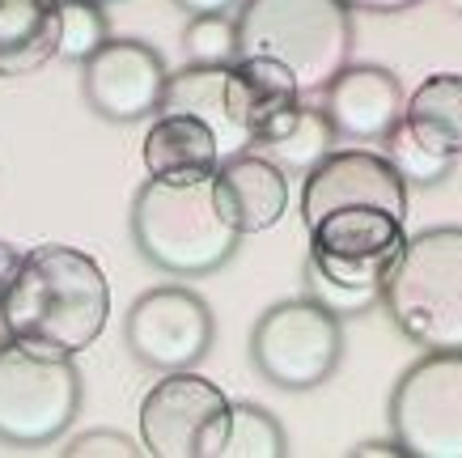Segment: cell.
I'll list each match as a JSON object with an SVG mask.
<instances>
[{"label":"cell","instance_id":"1","mask_svg":"<svg viewBox=\"0 0 462 458\" xmlns=\"http://www.w3.org/2000/svg\"><path fill=\"white\" fill-rule=\"evenodd\" d=\"M106 314H111L106 272L98 259L64 242L30 250L0 297V322L9 340L60 357H77L94 344L106 327Z\"/></svg>","mask_w":462,"mask_h":458},{"label":"cell","instance_id":"2","mask_svg":"<svg viewBox=\"0 0 462 458\" xmlns=\"http://www.w3.org/2000/svg\"><path fill=\"white\" fill-rule=\"evenodd\" d=\"M132 238L141 255L170 276H208L238 250V229L225 221L212 179H149L132 204Z\"/></svg>","mask_w":462,"mask_h":458},{"label":"cell","instance_id":"3","mask_svg":"<svg viewBox=\"0 0 462 458\" xmlns=\"http://www.w3.org/2000/svg\"><path fill=\"white\" fill-rule=\"evenodd\" d=\"M238 60H281L301 94H319L348 69L352 17L344 0H246L238 14Z\"/></svg>","mask_w":462,"mask_h":458},{"label":"cell","instance_id":"4","mask_svg":"<svg viewBox=\"0 0 462 458\" xmlns=\"http://www.w3.org/2000/svg\"><path fill=\"white\" fill-rule=\"evenodd\" d=\"M382 305L411 344L462 352V229L407 238L382 280Z\"/></svg>","mask_w":462,"mask_h":458},{"label":"cell","instance_id":"5","mask_svg":"<svg viewBox=\"0 0 462 458\" xmlns=\"http://www.w3.org/2000/svg\"><path fill=\"white\" fill-rule=\"evenodd\" d=\"M81 407V374L69 357L22 340L0 344V442L47 445L64 437Z\"/></svg>","mask_w":462,"mask_h":458},{"label":"cell","instance_id":"6","mask_svg":"<svg viewBox=\"0 0 462 458\" xmlns=\"http://www.w3.org/2000/svg\"><path fill=\"white\" fill-rule=\"evenodd\" d=\"M254 369L281 390H314L344 361V322L314 297L272 305L251 332Z\"/></svg>","mask_w":462,"mask_h":458},{"label":"cell","instance_id":"7","mask_svg":"<svg viewBox=\"0 0 462 458\" xmlns=\"http://www.w3.org/2000/svg\"><path fill=\"white\" fill-rule=\"evenodd\" d=\"M391 429L407 458H462V352H429L394 382Z\"/></svg>","mask_w":462,"mask_h":458},{"label":"cell","instance_id":"8","mask_svg":"<svg viewBox=\"0 0 462 458\" xmlns=\"http://www.w3.org/2000/svg\"><path fill=\"white\" fill-rule=\"evenodd\" d=\"M229 433V399L191 369H170L141 403V442L153 458H217Z\"/></svg>","mask_w":462,"mask_h":458},{"label":"cell","instance_id":"9","mask_svg":"<svg viewBox=\"0 0 462 458\" xmlns=\"http://www.w3.org/2000/svg\"><path fill=\"white\" fill-rule=\"evenodd\" d=\"M403 221L407 217H394L374 204H348L327 212L319 225H310L306 264L344 289L382 293V280L407 242Z\"/></svg>","mask_w":462,"mask_h":458},{"label":"cell","instance_id":"10","mask_svg":"<svg viewBox=\"0 0 462 458\" xmlns=\"http://www.w3.org/2000/svg\"><path fill=\"white\" fill-rule=\"evenodd\" d=\"M124 335L132 357L149 369H191L212 348V310L199 293L162 285L132 302Z\"/></svg>","mask_w":462,"mask_h":458},{"label":"cell","instance_id":"11","mask_svg":"<svg viewBox=\"0 0 462 458\" xmlns=\"http://www.w3.org/2000/svg\"><path fill=\"white\" fill-rule=\"evenodd\" d=\"M166 81L170 72L162 56L136 39H106L81 69L85 102L111 124H136L157 115Z\"/></svg>","mask_w":462,"mask_h":458},{"label":"cell","instance_id":"12","mask_svg":"<svg viewBox=\"0 0 462 458\" xmlns=\"http://www.w3.org/2000/svg\"><path fill=\"white\" fill-rule=\"evenodd\" d=\"M348 204H374V209H386L394 217H407V179L382 153L369 149L327 153L319 166L306 174V192H301L306 229L319 225L327 212L348 209Z\"/></svg>","mask_w":462,"mask_h":458},{"label":"cell","instance_id":"13","mask_svg":"<svg viewBox=\"0 0 462 458\" xmlns=\"http://www.w3.org/2000/svg\"><path fill=\"white\" fill-rule=\"evenodd\" d=\"M322 111H327L331 127H336V136L378 145L407 111L403 85H399V77L391 69L356 64V69L336 72V81L327 85Z\"/></svg>","mask_w":462,"mask_h":458},{"label":"cell","instance_id":"14","mask_svg":"<svg viewBox=\"0 0 462 458\" xmlns=\"http://www.w3.org/2000/svg\"><path fill=\"white\" fill-rule=\"evenodd\" d=\"M212 192L221 204L225 221L238 234H263L289 209V179L284 166H276L267 153H234L217 166Z\"/></svg>","mask_w":462,"mask_h":458},{"label":"cell","instance_id":"15","mask_svg":"<svg viewBox=\"0 0 462 458\" xmlns=\"http://www.w3.org/2000/svg\"><path fill=\"white\" fill-rule=\"evenodd\" d=\"M301 102V85L281 60L242 56L229 64L225 77V115L238 127L242 140H259L281 124L284 115Z\"/></svg>","mask_w":462,"mask_h":458},{"label":"cell","instance_id":"16","mask_svg":"<svg viewBox=\"0 0 462 458\" xmlns=\"http://www.w3.org/2000/svg\"><path fill=\"white\" fill-rule=\"evenodd\" d=\"M221 166V136L196 115H157L144 136V170L149 179L196 182L212 179Z\"/></svg>","mask_w":462,"mask_h":458},{"label":"cell","instance_id":"17","mask_svg":"<svg viewBox=\"0 0 462 458\" xmlns=\"http://www.w3.org/2000/svg\"><path fill=\"white\" fill-rule=\"evenodd\" d=\"M64 0H0V77H30L60 56Z\"/></svg>","mask_w":462,"mask_h":458},{"label":"cell","instance_id":"18","mask_svg":"<svg viewBox=\"0 0 462 458\" xmlns=\"http://www.w3.org/2000/svg\"><path fill=\"white\" fill-rule=\"evenodd\" d=\"M403 124L424 149L441 153V157H462V77L458 72H437L420 89L407 98Z\"/></svg>","mask_w":462,"mask_h":458},{"label":"cell","instance_id":"19","mask_svg":"<svg viewBox=\"0 0 462 458\" xmlns=\"http://www.w3.org/2000/svg\"><path fill=\"white\" fill-rule=\"evenodd\" d=\"M254 145H259L276 166L297 170V174H310L327 153H336V127H331L327 111H319V107H301V102H297L293 111L284 115L267 136L254 140Z\"/></svg>","mask_w":462,"mask_h":458},{"label":"cell","instance_id":"20","mask_svg":"<svg viewBox=\"0 0 462 458\" xmlns=\"http://www.w3.org/2000/svg\"><path fill=\"white\" fill-rule=\"evenodd\" d=\"M225 77H229V64L225 69H217V64H187L166 81L162 115H196V119H204L221 136V149L225 140L229 145L242 140L238 127L229 124V115H225Z\"/></svg>","mask_w":462,"mask_h":458},{"label":"cell","instance_id":"21","mask_svg":"<svg viewBox=\"0 0 462 458\" xmlns=\"http://www.w3.org/2000/svg\"><path fill=\"white\" fill-rule=\"evenodd\" d=\"M229 458H281L289 454L284 429L276 425L272 412L254 407V403H229V433H225V450Z\"/></svg>","mask_w":462,"mask_h":458},{"label":"cell","instance_id":"22","mask_svg":"<svg viewBox=\"0 0 462 458\" xmlns=\"http://www.w3.org/2000/svg\"><path fill=\"white\" fill-rule=\"evenodd\" d=\"M106 42V17H102L98 0H64L60 9V56L72 64L85 60Z\"/></svg>","mask_w":462,"mask_h":458},{"label":"cell","instance_id":"23","mask_svg":"<svg viewBox=\"0 0 462 458\" xmlns=\"http://www.w3.org/2000/svg\"><path fill=\"white\" fill-rule=\"evenodd\" d=\"M182 51L187 64H234L238 60V26L225 14H199L191 17V26L182 30Z\"/></svg>","mask_w":462,"mask_h":458},{"label":"cell","instance_id":"24","mask_svg":"<svg viewBox=\"0 0 462 458\" xmlns=\"http://www.w3.org/2000/svg\"><path fill=\"white\" fill-rule=\"evenodd\" d=\"M386 157L394 162V170L403 174L407 182H420V187H433V182H441L449 174V157H441V153H433V149H424L420 140L411 136V127L399 119V124L386 132Z\"/></svg>","mask_w":462,"mask_h":458},{"label":"cell","instance_id":"25","mask_svg":"<svg viewBox=\"0 0 462 458\" xmlns=\"http://www.w3.org/2000/svg\"><path fill=\"white\" fill-rule=\"evenodd\" d=\"M306 276H310V297L314 302H322L327 310H336L339 319L344 314H356V310H365V305H374L382 297V293H361V289H344V285H336V280H327L319 272V267L306 264Z\"/></svg>","mask_w":462,"mask_h":458},{"label":"cell","instance_id":"26","mask_svg":"<svg viewBox=\"0 0 462 458\" xmlns=\"http://www.w3.org/2000/svg\"><path fill=\"white\" fill-rule=\"evenodd\" d=\"M64 454L69 458H127V454H141L136 445H132V437H124V433H106V429H94V433H81V437H72L69 445H64Z\"/></svg>","mask_w":462,"mask_h":458},{"label":"cell","instance_id":"27","mask_svg":"<svg viewBox=\"0 0 462 458\" xmlns=\"http://www.w3.org/2000/svg\"><path fill=\"white\" fill-rule=\"evenodd\" d=\"M344 5L361 14H403V9H416L420 0H344Z\"/></svg>","mask_w":462,"mask_h":458},{"label":"cell","instance_id":"28","mask_svg":"<svg viewBox=\"0 0 462 458\" xmlns=\"http://www.w3.org/2000/svg\"><path fill=\"white\" fill-rule=\"evenodd\" d=\"M22 250L9 247V242H0V297H5V289H9V280L17 276V267H22Z\"/></svg>","mask_w":462,"mask_h":458},{"label":"cell","instance_id":"29","mask_svg":"<svg viewBox=\"0 0 462 458\" xmlns=\"http://www.w3.org/2000/svg\"><path fill=\"white\" fill-rule=\"evenodd\" d=\"M352 458H403V445L399 442H365L352 450Z\"/></svg>","mask_w":462,"mask_h":458},{"label":"cell","instance_id":"30","mask_svg":"<svg viewBox=\"0 0 462 458\" xmlns=\"http://www.w3.org/2000/svg\"><path fill=\"white\" fill-rule=\"evenodd\" d=\"M179 9H187L191 17H199V14H225V9H234L238 0H174Z\"/></svg>","mask_w":462,"mask_h":458},{"label":"cell","instance_id":"31","mask_svg":"<svg viewBox=\"0 0 462 458\" xmlns=\"http://www.w3.org/2000/svg\"><path fill=\"white\" fill-rule=\"evenodd\" d=\"M441 5H446V9H449L454 17H462V0H441Z\"/></svg>","mask_w":462,"mask_h":458},{"label":"cell","instance_id":"32","mask_svg":"<svg viewBox=\"0 0 462 458\" xmlns=\"http://www.w3.org/2000/svg\"><path fill=\"white\" fill-rule=\"evenodd\" d=\"M98 5H106V0H98Z\"/></svg>","mask_w":462,"mask_h":458}]
</instances>
